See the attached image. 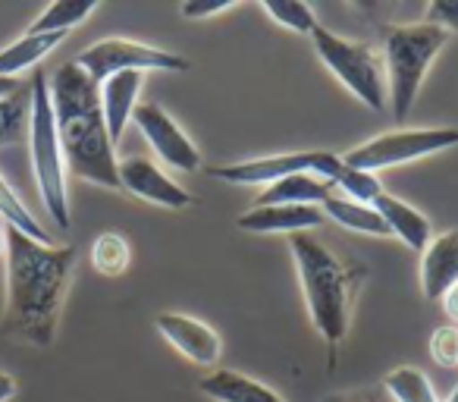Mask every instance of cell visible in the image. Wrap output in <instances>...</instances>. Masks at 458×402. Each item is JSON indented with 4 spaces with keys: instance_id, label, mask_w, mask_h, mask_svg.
Wrapping results in <instances>:
<instances>
[{
    "instance_id": "cell-26",
    "label": "cell",
    "mask_w": 458,
    "mask_h": 402,
    "mask_svg": "<svg viewBox=\"0 0 458 402\" xmlns=\"http://www.w3.org/2000/svg\"><path fill=\"white\" fill-rule=\"evenodd\" d=\"M261 7L276 26L289 29V32H295V35H311L314 29L320 26L314 10L308 7V4H301V0H264Z\"/></svg>"
},
{
    "instance_id": "cell-30",
    "label": "cell",
    "mask_w": 458,
    "mask_h": 402,
    "mask_svg": "<svg viewBox=\"0 0 458 402\" xmlns=\"http://www.w3.org/2000/svg\"><path fill=\"white\" fill-rule=\"evenodd\" d=\"M424 22H430V26H439V29H445V32L455 35L458 32V0H437V4H430V7H427Z\"/></svg>"
},
{
    "instance_id": "cell-35",
    "label": "cell",
    "mask_w": 458,
    "mask_h": 402,
    "mask_svg": "<svg viewBox=\"0 0 458 402\" xmlns=\"http://www.w3.org/2000/svg\"><path fill=\"white\" fill-rule=\"evenodd\" d=\"M4 249H7V227L0 224V255H4Z\"/></svg>"
},
{
    "instance_id": "cell-27",
    "label": "cell",
    "mask_w": 458,
    "mask_h": 402,
    "mask_svg": "<svg viewBox=\"0 0 458 402\" xmlns=\"http://www.w3.org/2000/svg\"><path fill=\"white\" fill-rule=\"evenodd\" d=\"M333 189L343 192V195L352 198V201H361V205H374L377 198L386 192L377 173L358 170V167H345V164H343V173L336 176V183H333Z\"/></svg>"
},
{
    "instance_id": "cell-10",
    "label": "cell",
    "mask_w": 458,
    "mask_h": 402,
    "mask_svg": "<svg viewBox=\"0 0 458 402\" xmlns=\"http://www.w3.org/2000/svg\"><path fill=\"white\" fill-rule=\"evenodd\" d=\"M132 123L139 126V133L145 135L151 151L157 154L166 167L182 170V173H195L198 167H201V151H198V145L160 104H139L132 114Z\"/></svg>"
},
{
    "instance_id": "cell-2",
    "label": "cell",
    "mask_w": 458,
    "mask_h": 402,
    "mask_svg": "<svg viewBox=\"0 0 458 402\" xmlns=\"http://www.w3.org/2000/svg\"><path fill=\"white\" fill-rule=\"evenodd\" d=\"M57 139L64 148L66 173L101 189H120V158L104 123L98 85L76 66V60L47 76Z\"/></svg>"
},
{
    "instance_id": "cell-32",
    "label": "cell",
    "mask_w": 458,
    "mask_h": 402,
    "mask_svg": "<svg viewBox=\"0 0 458 402\" xmlns=\"http://www.w3.org/2000/svg\"><path fill=\"white\" fill-rule=\"evenodd\" d=\"M16 396V377L7 374V371H0V402H7Z\"/></svg>"
},
{
    "instance_id": "cell-22",
    "label": "cell",
    "mask_w": 458,
    "mask_h": 402,
    "mask_svg": "<svg viewBox=\"0 0 458 402\" xmlns=\"http://www.w3.org/2000/svg\"><path fill=\"white\" fill-rule=\"evenodd\" d=\"M129 264H132V245H129V239L123 233L107 230L91 243V268L101 277L116 280V277L126 274Z\"/></svg>"
},
{
    "instance_id": "cell-29",
    "label": "cell",
    "mask_w": 458,
    "mask_h": 402,
    "mask_svg": "<svg viewBox=\"0 0 458 402\" xmlns=\"http://www.w3.org/2000/svg\"><path fill=\"white\" fill-rule=\"evenodd\" d=\"M233 7H236L233 0H189V4L179 7V13H182L185 20L204 22V20H214V16H220V13H229Z\"/></svg>"
},
{
    "instance_id": "cell-28",
    "label": "cell",
    "mask_w": 458,
    "mask_h": 402,
    "mask_svg": "<svg viewBox=\"0 0 458 402\" xmlns=\"http://www.w3.org/2000/svg\"><path fill=\"white\" fill-rule=\"evenodd\" d=\"M427 352L430 358L439 364V368H458V327H437L430 333V343H427Z\"/></svg>"
},
{
    "instance_id": "cell-25",
    "label": "cell",
    "mask_w": 458,
    "mask_h": 402,
    "mask_svg": "<svg viewBox=\"0 0 458 402\" xmlns=\"http://www.w3.org/2000/svg\"><path fill=\"white\" fill-rule=\"evenodd\" d=\"M29 107H32L29 89H20L16 95L0 101V148L29 139Z\"/></svg>"
},
{
    "instance_id": "cell-23",
    "label": "cell",
    "mask_w": 458,
    "mask_h": 402,
    "mask_svg": "<svg viewBox=\"0 0 458 402\" xmlns=\"http://www.w3.org/2000/svg\"><path fill=\"white\" fill-rule=\"evenodd\" d=\"M0 220H4V227H10V230H20L22 236L38 239V243H51V236L45 233V227H41L38 218L29 211L26 201L16 195V189L7 183L4 173H0Z\"/></svg>"
},
{
    "instance_id": "cell-17",
    "label": "cell",
    "mask_w": 458,
    "mask_h": 402,
    "mask_svg": "<svg viewBox=\"0 0 458 402\" xmlns=\"http://www.w3.org/2000/svg\"><path fill=\"white\" fill-rule=\"evenodd\" d=\"M198 389L214 402H286L267 383L233 368H214L198 381Z\"/></svg>"
},
{
    "instance_id": "cell-14",
    "label": "cell",
    "mask_w": 458,
    "mask_h": 402,
    "mask_svg": "<svg viewBox=\"0 0 458 402\" xmlns=\"http://www.w3.org/2000/svg\"><path fill=\"white\" fill-rule=\"evenodd\" d=\"M458 283V230H445L420 252V293L437 302Z\"/></svg>"
},
{
    "instance_id": "cell-21",
    "label": "cell",
    "mask_w": 458,
    "mask_h": 402,
    "mask_svg": "<svg viewBox=\"0 0 458 402\" xmlns=\"http://www.w3.org/2000/svg\"><path fill=\"white\" fill-rule=\"evenodd\" d=\"M98 10L95 0H54L29 26V35H70Z\"/></svg>"
},
{
    "instance_id": "cell-7",
    "label": "cell",
    "mask_w": 458,
    "mask_h": 402,
    "mask_svg": "<svg viewBox=\"0 0 458 402\" xmlns=\"http://www.w3.org/2000/svg\"><path fill=\"white\" fill-rule=\"evenodd\" d=\"M455 145H458V129L452 126L395 129V133L374 135V139L349 148L343 154V164L380 173L389 170V167H402V164H411V160L430 158V154H443Z\"/></svg>"
},
{
    "instance_id": "cell-19",
    "label": "cell",
    "mask_w": 458,
    "mask_h": 402,
    "mask_svg": "<svg viewBox=\"0 0 458 402\" xmlns=\"http://www.w3.org/2000/svg\"><path fill=\"white\" fill-rule=\"evenodd\" d=\"M320 211H324V218H330L333 224L343 227V230L361 233V236H377V239L389 236L386 224H383V218L377 214L374 205L352 201V198H345L343 192H336V189H333L330 198L320 205Z\"/></svg>"
},
{
    "instance_id": "cell-3",
    "label": "cell",
    "mask_w": 458,
    "mask_h": 402,
    "mask_svg": "<svg viewBox=\"0 0 458 402\" xmlns=\"http://www.w3.org/2000/svg\"><path fill=\"white\" fill-rule=\"evenodd\" d=\"M289 252H293L295 270H299L301 295H305L308 318L314 330L327 343L330 352V368L336 362V349L349 337L352 308L368 268L349 258L336 255L330 245H324L311 233L289 236Z\"/></svg>"
},
{
    "instance_id": "cell-15",
    "label": "cell",
    "mask_w": 458,
    "mask_h": 402,
    "mask_svg": "<svg viewBox=\"0 0 458 402\" xmlns=\"http://www.w3.org/2000/svg\"><path fill=\"white\" fill-rule=\"evenodd\" d=\"M141 82H145L141 73H116V76L104 79V82L98 85L104 123H107V133L114 145H120L129 123H132V114H135V107H139Z\"/></svg>"
},
{
    "instance_id": "cell-36",
    "label": "cell",
    "mask_w": 458,
    "mask_h": 402,
    "mask_svg": "<svg viewBox=\"0 0 458 402\" xmlns=\"http://www.w3.org/2000/svg\"><path fill=\"white\" fill-rule=\"evenodd\" d=\"M445 402H458V387L452 389V393H449V399H445Z\"/></svg>"
},
{
    "instance_id": "cell-11",
    "label": "cell",
    "mask_w": 458,
    "mask_h": 402,
    "mask_svg": "<svg viewBox=\"0 0 458 402\" xmlns=\"http://www.w3.org/2000/svg\"><path fill=\"white\" fill-rule=\"evenodd\" d=\"M120 189H126L132 198H141L148 205L166 208V211H182L195 201L185 185H179L170 173L160 170L148 158H120Z\"/></svg>"
},
{
    "instance_id": "cell-24",
    "label": "cell",
    "mask_w": 458,
    "mask_h": 402,
    "mask_svg": "<svg viewBox=\"0 0 458 402\" xmlns=\"http://www.w3.org/2000/svg\"><path fill=\"white\" fill-rule=\"evenodd\" d=\"M383 389H386L395 402H439L430 377L420 368H411V364H402V368L389 371V374L383 377Z\"/></svg>"
},
{
    "instance_id": "cell-9",
    "label": "cell",
    "mask_w": 458,
    "mask_h": 402,
    "mask_svg": "<svg viewBox=\"0 0 458 402\" xmlns=\"http://www.w3.org/2000/svg\"><path fill=\"white\" fill-rule=\"evenodd\" d=\"M208 173L229 185H264V189L286 176H299V173H311V176L327 179V183H336V176L343 173V154L286 151V154H267V158L239 160V164H216Z\"/></svg>"
},
{
    "instance_id": "cell-8",
    "label": "cell",
    "mask_w": 458,
    "mask_h": 402,
    "mask_svg": "<svg viewBox=\"0 0 458 402\" xmlns=\"http://www.w3.org/2000/svg\"><path fill=\"white\" fill-rule=\"evenodd\" d=\"M76 66L91 82L101 85L104 79L116 76V73H141V76H145V73H185L191 64L185 57H179V54L145 45V41L101 38L79 54Z\"/></svg>"
},
{
    "instance_id": "cell-33",
    "label": "cell",
    "mask_w": 458,
    "mask_h": 402,
    "mask_svg": "<svg viewBox=\"0 0 458 402\" xmlns=\"http://www.w3.org/2000/svg\"><path fill=\"white\" fill-rule=\"evenodd\" d=\"M20 89H22L20 79H4V76H0V101H4V98H10V95H16Z\"/></svg>"
},
{
    "instance_id": "cell-12",
    "label": "cell",
    "mask_w": 458,
    "mask_h": 402,
    "mask_svg": "<svg viewBox=\"0 0 458 402\" xmlns=\"http://www.w3.org/2000/svg\"><path fill=\"white\" fill-rule=\"evenodd\" d=\"M157 333L179 352L182 358H189L198 368H214L223 355V339L204 321L191 318V314H179V312H164L154 318Z\"/></svg>"
},
{
    "instance_id": "cell-1",
    "label": "cell",
    "mask_w": 458,
    "mask_h": 402,
    "mask_svg": "<svg viewBox=\"0 0 458 402\" xmlns=\"http://www.w3.org/2000/svg\"><path fill=\"white\" fill-rule=\"evenodd\" d=\"M72 270H76V245L38 243L7 227V249H4L7 299H4L0 333L13 343L51 349Z\"/></svg>"
},
{
    "instance_id": "cell-18",
    "label": "cell",
    "mask_w": 458,
    "mask_h": 402,
    "mask_svg": "<svg viewBox=\"0 0 458 402\" xmlns=\"http://www.w3.org/2000/svg\"><path fill=\"white\" fill-rule=\"evenodd\" d=\"M333 183L318 179L311 173H299V176H286L280 183L261 189L255 205H305V208H320L330 198Z\"/></svg>"
},
{
    "instance_id": "cell-4",
    "label": "cell",
    "mask_w": 458,
    "mask_h": 402,
    "mask_svg": "<svg viewBox=\"0 0 458 402\" xmlns=\"http://www.w3.org/2000/svg\"><path fill=\"white\" fill-rule=\"evenodd\" d=\"M452 41V32L430 22H408V26H389L383 32V70H386V110L395 123H405L427 70L437 54Z\"/></svg>"
},
{
    "instance_id": "cell-20",
    "label": "cell",
    "mask_w": 458,
    "mask_h": 402,
    "mask_svg": "<svg viewBox=\"0 0 458 402\" xmlns=\"http://www.w3.org/2000/svg\"><path fill=\"white\" fill-rule=\"evenodd\" d=\"M66 35H20L16 41H10L7 47H0V76L16 79L22 73H29L32 66H38L47 54H54L64 45Z\"/></svg>"
},
{
    "instance_id": "cell-6",
    "label": "cell",
    "mask_w": 458,
    "mask_h": 402,
    "mask_svg": "<svg viewBox=\"0 0 458 402\" xmlns=\"http://www.w3.org/2000/svg\"><path fill=\"white\" fill-rule=\"evenodd\" d=\"M314 51L320 64L330 70V76L349 91L355 101L368 110L383 114L386 110V70H383V54L370 41H352L318 26L311 32Z\"/></svg>"
},
{
    "instance_id": "cell-5",
    "label": "cell",
    "mask_w": 458,
    "mask_h": 402,
    "mask_svg": "<svg viewBox=\"0 0 458 402\" xmlns=\"http://www.w3.org/2000/svg\"><path fill=\"white\" fill-rule=\"evenodd\" d=\"M32 107H29V154H32V173L38 183V195L45 201V211L60 230H70L72 211H70V179H66V160L64 148L57 139V123H54L51 91H47V76L35 73L32 85Z\"/></svg>"
},
{
    "instance_id": "cell-13",
    "label": "cell",
    "mask_w": 458,
    "mask_h": 402,
    "mask_svg": "<svg viewBox=\"0 0 458 402\" xmlns=\"http://www.w3.org/2000/svg\"><path fill=\"white\" fill-rule=\"evenodd\" d=\"M324 224V211L320 208L305 205H255L245 214L236 218V227L255 236H299V233H311Z\"/></svg>"
},
{
    "instance_id": "cell-34",
    "label": "cell",
    "mask_w": 458,
    "mask_h": 402,
    "mask_svg": "<svg viewBox=\"0 0 458 402\" xmlns=\"http://www.w3.org/2000/svg\"><path fill=\"white\" fill-rule=\"evenodd\" d=\"M327 402H377V399L368 393H352V396H336V399H327Z\"/></svg>"
},
{
    "instance_id": "cell-31",
    "label": "cell",
    "mask_w": 458,
    "mask_h": 402,
    "mask_svg": "<svg viewBox=\"0 0 458 402\" xmlns=\"http://www.w3.org/2000/svg\"><path fill=\"white\" fill-rule=\"evenodd\" d=\"M439 302H443V312H445V318H449L452 324H458V283H455V287H452L449 293H445Z\"/></svg>"
},
{
    "instance_id": "cell-16",
    "label": "cell",
    "mask_w": 458,
    "mask_h": 402,
    "mask_svg": "<svg viewBox=\"0 0 458 402\" xmlns=\"http://www.w3.org/2000/svg\"><path fill=\"white\" fill-rule=\"evenodd\" d=\"M374 208L383 218V224H386L389 236H395L411 252L427 249V243L433 239V224L424 211H418V208L408 205V201H402V198L389 195V192H383V195L377 198Z\"/></svg>"
}]
</instances>
